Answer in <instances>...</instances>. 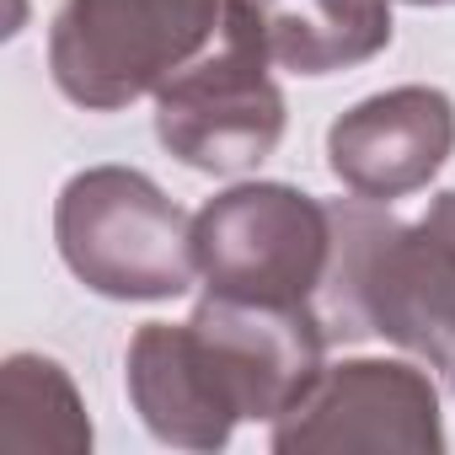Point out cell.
I'll use <instances>...</instances> for the list:
<instances>
[{"mask_svg":"<svg viewBox=\"0 0 455 455\" xmlns=\"http://www.w3.org/2000/svg\"><path fill=\"white\" fill-rule=\"evenodd\" d=\"M268 70L274 65L236 38H225L220 54L177 70L156 92L161 145L214 177H236L268 161L284 140V92Z\"/></svg>","mask_w":455,"mask_h":455,"instance_id":"5b68a950","label":"cell"},{"mask_svg":"<svg viewBox=\"0 0 455 455\" xmlns=\"http://www.w3.org/2000/svg\"><path fill=\"white\" fill-rule=\"evenodd\" d=\"M316 306L204 295L188 322H145L129 343V402L161 444L220 450L242 418H284L322 375Z\"/></svg>","mask_w":455,"mask_h":455,"instance_id":"6da1fadb","label":"cell"},{"mask_svg":"<svg viewBox=\"0 0 455 455\" xmlns=\"http://www.w3.org/2000/svg\"><path fill=\"white\" fill-rule=\"evenodd\" d=\"M0 450L28 455H86L92 418L76 396V380L44 354H12L0 364Z\"/></svg>","mask_w":455,"mask_h":455,"instance_id":"9c48e42d","label":"cell"},{"mask_svg":"<svg viewBox=\"0 0 455 455\" xmlns=\"http://www.w3.org/2000/svg\"><path fill=\"white\" fill-rule=\"evenodd\" d=\"M220 33L295 76H332L391 44V0H225Z\"/></svg>","mask_w":455,"mask_h":455,"instance_id":"ba28073f","label":"cell"},{"mask_svg":"<svg viewBox=\"0 0 455 455\" xmlns=\"http://www.w3.org/2000/svg\"><path fill=\"white\" fill-rule=\"evenodd\" d=\"M450 380H455V370H450Z\"/></svg>","mask_w":455,"mask_h":455,"instance_id":"7c38bea8","label":"cell"},{"mask_svg":"<svg viewBox=\"0 0 455 455\" xmlns=\"http://www.w3.org/2000/svg\"><path fill=\"white\" fill-rule=\"evenodd\" d=\"M274 450H407L439 455L444 418L428 370L407 359H343L322 364L311 391L274 418Z\"/></svg>","mask_w":455,"mask_h":455,"instance_id":"8992f818","label":"cell"},{"mask_svg":"<svg viewBox=\"0 0 455 455\" xmlns=\"http://www.w3.org/2000/svg\"><path fill=\"white\" fill-rule=\"evenodd\" d=\"M428 220L439 225V231H444L450 242H455V188H450V193H439V198L428 204Z\"/></svg>","mask_w":455,"mask_h":455,"instance_id":"30bf717a","label":"cell"},{"mask_svg":"<svg viewBox=\"0 0 455 455\" xmlns=\"http://www.w3.org/2000/svg\"><path fill=\"white\" fill-rule=\"evenodd\" d=\"M193 258L209 295L316 306L332 263V204L290 182H236L193 214Z\"/></svg>","mask_w":455,"mask_h":455,"instance_id":"277c9868","label":"cell"},{"mask_svg":"<svg viewBox=\"0 0 455 455\" xmlns=\"http://www.w3.org/2000/svg\"><path fill=\"white\" fill-rule=\"evenodd\" d=\"M70 274L108 300H177L193 290V220L134 166L76 172L54 209Z\"/></svg>","mask_w":455,"mask_h":455,"instance_id":"7a4b0ae2","label":"cell"},{"mask_svg":"<svg viewBox=\"0 0 455 455\" xmlns=\"http://www.w3.org/2000/svg\"><path fill=\"white\" fill-rule=\"evenodd\" d=\"M455 150V102L434 86H391L348 108L327 134L332 177L375 204L407 198L439 177Z\"/></svg>","mask_w":455,"mask_h":455,"instance_id":"52a82bcc","label":"cell"},{"mask_svg":"<svg viewBox=\"0 0 455 455\" xmlns=\"http://www.w3.org/2000/svg\"><path fill=\"white\" fill-rule=\"evenodd\" d=\"M407 6H450V0H407Z\"/></svg>","mask_w":455,"mask_h":455,"instance_id":"8fae6325","label":"cell"},{"mask_svg":"<svg viewBox=\"0 0 455 455\" xmlns=\"http://www.w3.org/2000/svg\"><path fill=\"white\" fill-rule=\"evenodd\" d=\"M225 28V0H65L49 28L54 86L92 113L161 92Z\"/></svg>","mask_w":455,"mask_h":455,"instance_id":"3957f363","label":"cell"}]
</instances>
